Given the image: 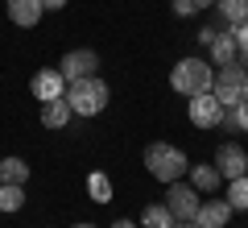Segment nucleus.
I'll return each mask as SVG.
<instances>
[{
  "label": "nucleus",
  "mask_w": 248,
  "mask_h": 228,
  "mask_svg": "<svg viewBox=\"0 0 248 228\" xmlns=\"http://www.w3.org/2000/svg\"><path fill=\"white\" fill-rule=\"evenodd\" d=\"M215 83V67L207 58H182L174 70H170V88L178 91V96H203V91H211Z\"/></svg>",
  "instance_id": "1"
},
{
  "label": "nucleus",
  "mask_w": 248,
  "mask_h": 228,
  "mask_svg": "<svg viewBox=\"0 0 248 228\" xmlns=\"http://www.w3.org/2000/svg\"><path fill=\"white\" fill-rule=\"evenodd\" d=\"M145 170H149L153 178H161V183H178V178L190 170V162H186V154L178 145H170V141H153V145L145 149Z\"/></svg>",
  "instance_id": "2"
},
{
  "label": "nucleus",
  "mask_w": 248,
  "mask_h": 228,
  "mask_svg": "<svg viewBox=\"0 0 248 228\" xmlns=\"http://www.w3.org/2000/svg\"><path fill=\"white\" fill-rule=\"evenodd\" d=\"M108 83L104 79H79V83H66V104H71V112L75 116H99L108 108Z\"/></svg>",
  "instance_id": "3"
},
{
  "label": "nucleus",
  "mask_w": 248,
  "mask_h": 228,
  "mask_svg": "<svg viewBox=\"0 0 248 228\" xmlns=\"http://www.w3.org/2000/svg\"><path fill=\"white\" fill-rule=\"evenodd\" d=\"M211 96L219 100L223 108H236L240 100H248V70L240 62H228V67L215 70V83H211Z\"/></svg>",
  "instance_id": "4"
},
{
  "label": "nucleus",
  "mask_w": 248,
  "mask_h": 228,
  "mask_svg": "<svg viewBox=\"0 0 248 228\" xmlns=\"http://www.w3.org/2000/svg\"><path fill=\"white\" fill-rule=\"evenodd\" d=\"M95 67H99V54L87 50V46H79V50H71V54H62V62H58V70H62V79H66V83L91 79V75H95Z\"/></svg>",
  "instance_id": "5"
},
{
  "label": "nucleus",
  "mask_w": 248,
  "mask_h": 228,
  "mask_svg": "<svg viewBox=\"0 0 248 228\" xmlns=\"http://www.w3.org/2000/svg\"><path fill=\"white\" fill-rule=\"evenodd\" d=\"M166 208L174 211V220H195L199 208H203V199H199V191L190 183H170L166 191Z\"/></svg>",
  "instance_id": "6"
},
{
  "label": "nucleus",
  "mask_w": 248,
  "mask_h": 228,
  "mask_svg": "<svg viewBox=\"0 0 248 228\" xmlns=\"http://www.w3.org/2000/svg\"><path fill=\"white\" fill-rule=\"evenodd\" d=\"M190 124H199V129H219L223 124V104L211 96V91L190 96Z\"/></svg>",
  "instance_id": "7"
},
{
  "label": "nucleus",
  "mask_w": 248,
  "mask_h": 228,
  "mask_svg": "<svg viewBox=\"0 0 248 228\" xmlns=\"http://www.w3.org/2000/svg\"><path fill=\"white\" fill-rule=\"evenodd\" d=\"M29 91H33L42 104H50V100H62V96H66V79H62V70H58V67L37 70L33 83H29Z\"/></svg>",
  "instance_id": "8"
},
{
  "label": "nucleus",
  "mask_w": 248,
  "mask_h": 228,
  "mask_svg": "<svg viewBox=\"0 0 248 228\" xmlns=\"http://www.w3.org/2000/svg\"><path fill=\"white\" fill-rule=\"evenodd\" d=\"M215 166H219V175L232 183V178L248 175V154L236 145V141H228V145H219V149H215Z\"/></svg>",
  "instance_id": "9"
},
{
  "label": "nucleus",
  "mask_w": 248,
  "mask_h": 228,
  "mask_svg": "<svg viewBox=\"0 0 248 228\" xmlns=\"http://www.w3.org/2000/svg\"><path fill=\"white\" fill-rule=\"evenodd\" d=\"M232 211H236V208H232L228 199H203V208H199L195 224H199V228H228Z\"/></svg>",
  "instance_id": "10"
},
{
  "label": "nucleus",
  "mask_w": 248,
  "mask_h": 228,
  "mask_svg": "<svg viewBox=\"0 0 248 228\" xmlns=\"http://www.w3.org/2000/svg\"><path fill=\"white\" fill-rule=\"evenodd\" d=\"M42 0H9V21L21 29H33L37 21H42Z\"/></svg>",
  "instance_id": "11"
},
{
  "label": "nucleus",
  "mask_w": 248,
  "mask_h": 228,
  "mask_svg": "<svg viewBox=\"0 0 248 228\" xmlns=\"http://www.w3.org/2000/svg\"><path fill=\"white\" fill-rule=\"evenodd\" d=\"M236 54H240V46H236V34H215V42H211V67H228V62H236Z\"/></svg>",
  "instance_id": "12"
},
{
  "label": "nucleus",
  "mask_w": 248,
  "mask_h": 228,
  "mask_svg": "<svg viewBox=\"0 0 248 228\" xmlns=\"http://www.w3.org/2000/svg\"><path fill=\"white\" fill-rule=\"evenodd\" d=\"M71 116H75V112H71V104H66V96H62V100H50V104H42V124H46V129H62Z\"/></svg>",
  "instance_id": "13"
},
{
  "label": "nucleus",
  "mask_w": 248,
  "mask_h": 228,
  "mask_svg": "<svg viewBox=\"0 0 248 228\" xmlns=\"http://www.w3.org/2000/svg\"><path fill=\"white\" fill-rule=\"evenodd\" d=\"M219 183H223V175H219V166H190V187L195 191H219Z\"/></svg>",
  "instance_id": "14"
},
{
  "label": "nucleus",
  "mask_w": 248,
  "mask_h": 228,
  "mask_svg": "<svg viewBox=\"0 0 248 228\" xmlns=\"http://www.w3.org/2000/svg\"><path fill=\"white\" fill-rule=\"evenodd\" d=\"M141 224L145 228H174V211H170L166 203H149V208L141 211Z\"/></svg>",
  "instance_id": "15"
},
{
  "label": "nucleus",
  "mask_w": 248,
  "mask_h": 228,
  "mask_svg": "<svg viewBox=\"0 0 248 228\" xmlns=\"http://www.w3.org/2000/svg\"><path fill=\"white\" fill-rule=\"evenodd\" d=\"M215 9H219V17L228 21V25L248 21V0H215Z\"/></svg>",
  "instance_id": "16"
},
{
  "label": "nucleus",
  "mask_w": 248,
  "mask_h": 228,
  "mask_svg": "<svg viewBox=\"0 0 248 228\" xmlns=\"http://www.w3.org/2000/svg\"><path fill=\"white\" fill-rule=\"evenodd\" d=\"M25 178H29L25 158H4V162H0V183H21V187H25Z\"/></svg>",
  "instance_id": "17"
},
{
  "label": "nucleus",
  "mask_w": 248,
  "mask_h": 228,
  "mask_svg": "<svg viewBox=\"0 0 248 228\" xmlns=\"http://www.w3.org/2000/svg\"><path fill=\"white\" fill-rule=\"evenodd\" d=\"M87 195L95 203H112V178L99 175V170H95V175H87Z\"/></svg>",
  "instance_id": "18"
},
{
  "label": "nucleus",
  "mask_w": 248,
  "mask_h": 228,
  "mask_svg": "<svg viewBox=\"0 0 248 228\" xmlns=\"http://www.w3.org/2000/svg\"><path fill=\"white\" fill-rule=\"evenodd\" d=\"M25 203V187L21 183H0V211H17Z\"/></svg>",
  "instance_id": "19"
},
{
  "label": "nucleus",
  "mask_w": 248,
  "mask_h": 228,
  "mask_svg": "<svg viewBox=\"0 0 248 228\" xmlns=\"http://www.w3.org/2000/svg\"><path fill=\"white\" fill-rule=\"evenodd\" d=\"M223 124L232 133H248V100H240L236 108H223Z\"/></svg>",
  "instance_id": "20"
},
{
  "label": "nucleus",
  "mask_w": 248,
  "mask_h": 228,
  "mask_svg": "<svg viewBox=\"0 0 248 228\" xmlns=\"http://www.w3.org/2000/svg\"><path fill=\"white\" fill-rule=\"evenodd\" d=\"M228 203L236 211H248V175H240V178L228 183Z\"/></svg>",
  "instance_id": "21"
},
{
  "label": "nucleus",
  "mask_w": 248,
  "mask_h": 228,
  "mask_svg": "<svg viewBox=\"0 0 248 228\" xmlns=\"http://www.w3.org/2000/svg\"><path fill=\"white\" fill-rule=\"evenodd\" d=\"M232 34H236V46H240V67L248 70V21H240V25H232Z\"/></svg>",
  "instance_id": "22"
},
{
  "label": "nucleus",
  "mask_w": 248,
  "mask_h": 228,
  "mask_svg": "<svg viewBox=\"0 0 248 228\" xmlns=\"http://www.w3.org/2000/svg\"><path fill=\"white\" fill-rule=\"evenodd\" d=\"M174 13L178 17H190V13H199V4L195 0H174Z\"/></svg>",
  "instance_id": "23"
},
{
  "label": "nucleus",
  "mask_w": 248,
  "mask_h": 228,
  "mask_svg": "<svg viewBox=\"0 0 248 228\" xmlns=\"http://www.w3.org/2000/svg\"><path fill=\"white\" fill-rule=\"evenodd\" d=\"M215 34H219V29H211V25H207V29H199V42H203V46H211V42H215Z\"/></svg>",
  "instance_id": "24"
},
{
  "label": "nucleus",
  "mask_w": 248,
  "mask_h": 228,
  "mask_svg": "<svg viewBox=\"0 0 248 228\" xmlns=\"http://www.w3.org/2000/svg\"><path fill=\"white\" fill-rule=\"evenodd\" d=\"M62 4H66V0H42V9H46V13H50V9H54V13H58V9H62Z\"/></svg>",
  "instance_id": "25"
},
{
  "label": "nucleus",
  "mask_w": 248,
  "mask_h": 228,
  "mask_svg": "<svg viewBox=\"0 0 248 228\" xmlns=\"http://www.w3.org/2000/svg\"><path fill=\"white\" fill-rule=\"evenodd\" d=\"M174 228H199L195 220H174Z\"/></svg>",
  "instance_id": "26"
},
{
  "label": "nucleus",
  "mask_w": 248,
  "mask_h": 228,
  "mask_svg": "<svg viewBox=\"0 0 248 228\" xmlns=\"http://www.w3.org/2000/svg\"><path fill=\"white\" fill-rule=\"evenodd\" d=\"M108 228H133V224H128V220H116V224H108Z\"/></svg>",
  "instance_id": "27"
},
{
  "label": "nucleus",
  "mask_w": 248,
  "mask_h": 228,
  "mask_svg": "<svg viewBox=\"0 0 248 228\" xmlns=\"http://www.w3.org/2000/svg\"><path fill=\"white\" fill-rule=\"evenodd\" d=\"M195 4H199V9H207V4H215V0H195Z\"/></svg>",
  "instance_id": "28"
},
{
  "label": "nucleus",
  "mask_w": 248,
  "mask_h": 228,
  "mask_svg": "<svg viewBox=\"0 0 248 228\" xmlns=\"http://www.w3.org/2000/svg\"><path fill=\"white\" fill-rule=\"evenodd\" d=\"M71 228H95V224H71Z\"/></svg>",
  "instance_id": "29"
}]
</instances>
